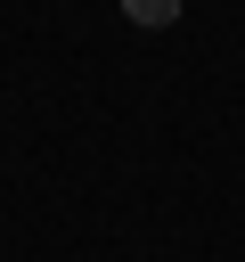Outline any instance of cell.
<instances>
[{
  "label": "cell",
  "mask_w": 245,
  "mask_h": 262,
  "mask_svg": "<svg viewBox=\"0 0 245 262\" xmlns=\"http://www.w3.org/2000/svg\"><path fill=\"white\" fill-rule=\"evenodd\" d=\"M122 16H131V25H172L180 0H122Z\"/></svg>",
  "instance_id": "obj_1"
}]
</instances>
